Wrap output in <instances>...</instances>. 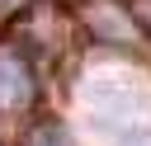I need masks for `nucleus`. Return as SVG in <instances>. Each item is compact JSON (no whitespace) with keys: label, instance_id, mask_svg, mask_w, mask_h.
Instances as JSON below:
<instances>
[{"label":"nucleus","instance_id":"f257e3e1","mask_svg":"<svg viewBox=\"0 0 151 146\" xmlns=\"http://www.w3.org/2000/svg\"><path fill=\"white\" fill-rule=\"evenodd\" d=\"M28 99H33V80H28V71H24L14 57L0 52V104H5V108H19V104H28Z\"/></svg>","mask_w":151,"mask_h":146}]
</instances>
